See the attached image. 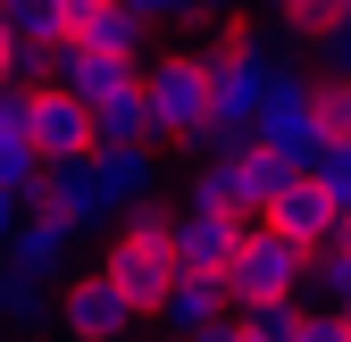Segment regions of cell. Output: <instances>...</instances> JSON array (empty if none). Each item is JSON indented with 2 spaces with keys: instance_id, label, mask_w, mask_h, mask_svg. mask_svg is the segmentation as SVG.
<instances>
[{
  "instance_id": "4",
  "label": "cell",
  "mask_w": 351,
  "mask_h": 342,
  "mask_svg": "<svg viewBox=\"0 0 351 342\" xmlns=\"http://www.w3.org/2000/svg\"><path fill=\"white\" fill-rule=\"evenodd\" d=\"M143 309L93 267V276H67L59 284V317H51V342H134Z\"/></svg>"
},
{
  "instance_id": "13",
  "label": "cell",
  "mask_w": 351,
  "mask_h": 342,
  "mask_svg": "<svg viewBox=\"0 0 351 342\" xmlns=\"http://www.w3.org/2000/svg\"><path fill=\"white\" fill-rule=\"evenodd\" d=\"M234 301H226V284L217 276H193V267H176V284L159 292V309H151V326H167V334H201V326H217Z\"/></svg>"
},
{
  "instance_id": "1",
  "label": "cell",
  "mask_w": 351,
  "mask_h": 342,
  "mask_svg": "<svg viewBox=\"0 0 351 342\" xmlns=\"http://www.w3.org/2000/svg\"><path fill=\"white\" fill-rule=\"evenodd\" d=\"M301 276H310V250L285 242L268 218H243V242H234V259L217 267V284H226V301H301Z\"/></svg>"
},
{
  "instance_id": "24",
  "label": "cell",
  "mask_w": 351,
  "mask_h": 342,
  "mask_svg": "<svg viewBox=\"0 0 351 342\" xmlns=\"http://www.w3.org/2000/svg\"><path fill=\"white\" fill-rule=\"evenodd\" d=\"M184 209H226V176H217V159H201V150L184 167Z\"/></svg>"
},
{
  "instance_id": "17",
  "label": "cell",
  "mask_w": 351,
  "mask_h": 342,
  "mask_svg": "<svg viewBox=\"0 0 351 342\" xmlns=\"http://www.w3.org/2000/svg\"><path fill=\"white\" fill-rule=\"evenodd\" d=\"M93 142H151V101H143V92L101 101V109H93Z\"/></svg>"
},
{
  "instance_id": "12",
  "label": "cell",
  "mask_w": 351,
  "mask_h": 342,
  "mask_svg": "<svg viewBox=\"0 0 351 342\" xmlns=\"http://www.w3.org/2000/svg\"><path fill=\"white\" fill-rule=\"evenodd\" d=\"M93 184L109 192V209L125 218L134 200L159 192V150L151 142H93Z\"/></svg>"
},
{
  "instance_id": "5",
  "label": "cell",
  "mask_w": 351,
  "mask_h": 342,
  "mask_svg": "<svg viewBox=\"0 0 351 342\" xmlns=\"http://www.w3.org/2000/svg\"><path fill=\"white\" fill-rule=\"evenodd\" d=\"M25 209L59 218L75 242H84V234H117V209H109V192L93 184V150H84V159H42V184H34Z\"/></svg>"
},
{
  "instance_id": "18",
  "label": "cell",
  "mask_w": 351,
  "mask_h": 342,
  "mask_svg": "<svg viewBox=\"0 0 351 342\" xmlns=\"http://www.w3.org/2000/svg\"><path fill=\"white\" fill-rule=\"evenodd\" d=\"M0 17H9V34H17V42H67L59 0H0Z\"/></svg>"
},
{
  "instance_id": "28",
  "label": "cell",
  "mask_w": 351,
  "mask_h": 342,
  "mask_svg": "<svg viewBox=\"0 0 351 342\" xmlns=\"http://www.w3.org/2000/svg\"><path fill=\"white\" fill-rule=\"evenodd\" d=\"M17 218H25V192H0V250H9V234H17Z\"/></svg>"
},
{
  "instance_id": "6",
  "label": "cell",
  "mask_w": 351,
  "mask_h": 342,
  "mask_svg": "<svg viewBox=\"0 0 351 342\" xmlns=\"http://www.w3.org/2000/svg\"><path fill=\"white\" fill-rule=\"evenodd\" d=\"M101 276H109V284H117L143 317H151V309H159V292L176 284V250H167V242H151V234H125V226H117V234H109V250H101Z\"/></svg>"
},
{
  "instance_id": "26",
  "label": "cell",
  "mask_w": 351,
  "mask_h": 342,
  "mask_svg": "<svg viewBox=\"0 0 351 342\" xmlns=\"http://www.w3.org/2000/svg\"><path fill=\"white\" fill-rule=\"evenodd\" d=\"M293 342H351V317H343V309H301Z\"/></svg>"
},
{
  "instance_id": "7",
  "label": "cell",
  "mask_w": 351,
  "mask_h": 342,
  "mask_svg": "<svg viewBox=\"0 0 351 342\" xmlns=\"http://www.w3.org/2000/svg\"><path fill=\"white\" fill-rule=\"evenodd\" d=\"M51 83H67V92H75L84 109H101V101H125V92H143V59L93 51V42H59V59H51Z\"/></svg>"
},
{
  "instance_id": "2",
  "label": "cell",
  "mask_w": 351,
  "mask_h": 342,
  "mask_svg": "<svg viewBox=\"0 0 351 342\" xmlns=\"http://www.w3.org/2000/svg\"><path fill=\"white\" fill-rule=\"evenodd\" d=\"M251 142H268L293 176H310V159H318V75H301V67H276V83H268V101H259V117H251Z\"/></svg>"
},
{
  "instance_id": "14",
  "label": "cell",
  "mask_w": 351,
  "mask_h": 342,
  "mask_svg": "<svg viewBox=\"0 0 351 342\" xmlns=\"http://www.w3.org/2000/svg\"><path fill=\"white\" fill-rule=\"evenodd\" d=\"M0 259H17V267H34L42 284H59V276H67V259H75V234H67L59 218H42V209H25Z\"/></svg>"
},
{
  "instance_id": "31",
  "label": "cell",
  "mask_w": 351,
  "mask_h": 342,
  "mask_svg": "<svg viewBox=\"0 0 351 342\" xmlns=\"http://www.w3.org/2000/svg\"><path fill=\"white\" fill-rule=\"evenodd\" d=\"M335 250H343V259H351V209H343V218H335Z\"/></svg>"
},
{
  "instance_id": "10",
  "label": "cell",
  "mask_w": 351,
  "mask_h": 342,
  "mask_svg": "<svg viewBox=\"0 0 351 342\" xmlns=\"http://www.w3.org/2000/svg\"><path fill=\"white\" fill-rule=\"evenodd\" d=\"M25 134H34L42 159H84L93 150V109H84L67 83H34V125Z\"/></svg>"
},
{
  "instance_id": "9",
  "label": "cell",
  "mask_w": 351,
  "mask_h": 342,
  "mask_svg": "<svg viewBox=\"0 0 351 342\" xmlns=\"http://www.w3.org/2000/svg\"><path fill=\"white\" fill-rule=\"evenodd\" d=\"M234 242H243V218H234V209H176V234H167L176 267L217 276V267L234 259Z\"/></svg>"
},
{
  "instance_id": "20",
  "label": "cell",
  "mask_w": 351,
  "mask_h": 342,
  "mask_svg": "<svg viewBox=\"0 0 351 342\" xmlns=\"http://www.w3.org/2000/svg\"><path fill=\"white\" fill-rule=\"evenodd\" d=\"M234 317H243V334H251V342H293V326H301V301H243Z\"/></svg>"
},
{
  "instance_id": "25",
  "label": "cell",
  "mask_w": 351,
  "mask_h": 342,
  "mask_svg": "<svg viewBox=\"0 0 351 342\" xmlns=\"http://www.w3.org/2000/svg\"><path fill=\"white\" fill-rule=\"evenodd\" d=\"M25 125H34V83L0 75V134H25Z\"/></svg>"
},
{
  "instance_id": "30",
  "label": "cell",
  "mask_w": 351,
  "mask_h": 342,
  "mask_svg": "<svg viewBox=\"0 0 351 342\" xmlns=\"http://www.w3.org/2000/svg\"><path fill=\"white\" fill-rule=\"evenodd\" d=\"M9 59H17V34H9V17H0V75H9Z\"/></svg>"
},
{
  "instance_id": "27",
  "label": "cell",
  "mask_w": 351,
  "mask_h": 342,
  "mask_svg": "<svg viewBox=\"0 0 351 342\" xmlns=\"http://www.w3.org/2000/svg\"><path fill=\"white\" fill-rule=\"evenodd\" d=\"M125 9H134V17L159 34V25H193V17H201V0H125Z\"/></svg>"
},
{
  "instance_id": "34",
  "label": "cell",
  "mask_w": 351,
  "mask_h": 342,
  "mask_svg": "<svg viewBox=\"0 0 351 342\" xmlns=\"http://www.w3.org/2000/svg\"><path fill=\"white\" fill-rule=\"evenodd\" d=\"M268 9H276V17H285V9H293V0H268Z\"/></svg>"
},
{
  "instance_id": "3",
  "label": "cell",
  "mask_w": 351,
  "mask_h": 342,
  "mask_svg": "<svg viewBox=\"0 0 351 342\" xmlns=\"http://www.w3.org/2000/svg\"><path fill=\"white\" fill-rule=\"evenodd\" d=\"M143 101H151V142H193L209 125V67L201 51H167L143 67Z\"/></svg>"
},
{
  "instance_id": "29",
  "label": "cell",
  "mask_w": 351,
  "mask_h": 342,
  "mask_svg": "<svg viewBox=\"0 0 351 342\" xmlns=\"http://www.w3.org/2000/svg\"><path fill=\"white\" fill-rule=\"evenodd\" d=\"M201 342H251V334H243V317L226 309V317H217V326H201Z\"/></svg>"
},
{
  "instance_id": "23",
  "label": "cell",
  "mask_w": 351,
  "mask_h": 342,
  "mask_svg": "<svg viewBox=\"0 0 351 342\" xmlns=\"http://www.w3.org/2000/svg\"><path fill=\"white\" fill-rule=\"evenodd\" d=\"M117 226H125V234H151V242H167V234H176V200H167V192H151V200H134V209H125Z\"/></svg>"
},
{
  "instance_id": "22",
  "label": "cell",
  "mask_w": 351,
  "mask_h": 342,
  "mask_svg": "<svg viewBox=\"0 0 351 342\" xmlns=\"http://www.w3.org/2000/svg\"><path fill=\"white\" fill-rule=\"evenodd\" d=\"M310 176L326 184V200H335V209H351V142H318Z\"/></svg>"
},
{
  "instance_id": "21",
  "label": "cell",
  "mask_w": 351,
  "mask_h": 342,
  "mask_svg": "<svg viewBox=\"0 0 351 342\" xmlns=\"http://www.w3.org/2000/svg\"><path fill=\"white\" fill-rule=\"evenodd\" d=\"M318 134L351 142V75H318Z\"/></svg>"
},
{
  "instance_id": "33",
  "label": "cell",
  "mask_w": 351,
  "mask_h": 342,
  "mask_svg": "<svg viewBox=\"0 0 351 342\" xmlns=\"http://www.w3.org/2000/svg\"><path fill=\"white\" fill-rule=\"evenodd\" d=\"M159 342H201V334H167V326H159Z\"/></svg>"
},
{
  "instance_id": "8",
  "label": "cell",
  "mask_w": 351,
  "mask_h": 342,
  "mask_svg": "<svg viewBox=\"0 0 351 342\" xmlns=\"http://www.w3.org/2000/svg\"><path fill=\"white\" fill-rule=\"evenodd\" d=\"M217 176H226V209H234V218H268V200L285 192V176H293V167L268 150V142H226V150H217Z\"/></svg>"
},
{
  "instance_id": "11",
  "label": "cell",
  "mask_w": 351,
  "mask_h": 342,
  "mask_svg": "<svg viewBox=\"0 0 351 342\" xmlns=\"http://www.w3.org/2000/svg\"><path fill=\"white\" fill-rule=\"evenodd\" d=\"M335 218H343V209L326 200V184H318V176H285V192L268 200V226H276L285 242H301V250L335 242Z\"/></svg>"
},
{
  "instance_id": "19",
  "label": "cell",
  "mask_w": 351,
  "mask_h": 342,
  "mask_svg": "<svg viewBox=\"0 0 351 342\" xmlns=\"http://www.w3.org/2000/svg\"><path fill=\"white\" fill-rule=\"evenodd\" d=\"M34 184H42L34 134H0V192H25V200H34Z\"/></svg>"
},
{
  "instance_id": "16",
  "label": "cell",
  "mask_w": 351,
  "mask_h": 342,
  "mask_svg": "<svg viewBox=\"0 0 351 342\" xmlns=\"http://www.w3.org/2000/svg\"><path fill=\"white\" fill-rule=\"evenodd\" d=\"M42 284L34 267H17V259H0V334H25V326H42Z\"/></svg>"
},
{
  "instance_id": "32",
  "label": "cell",
  "mask_w": 351,
  "mask_h": 342,
  "mask_svg": "<svg viewBox=\"0 0 351 342\" xmlns=\"http://www.w3.org/2000/svg\"><path fill=\"white\" fill-rule=\"evenodd\" d=\"M217 9H234V0H201V17H217Z\"/></svg>"
},
{
  "instance_id": "15",
  "label": "cell",
  "mask_w": 351,
  "mask_h": 342,
  "mask_svg": "<svg viewBox=\"0 0 351 342\" xmlns=\"http://www.w3.org/2000/svg\"><path fill=\"white\" fill-rule=\"evenodd\" d=\"M67 42H93V51H117V59H143L151 51V25L134 17V9H125V0H101V9L93 17H84Z\"/></svg>"
}]
</instances>
